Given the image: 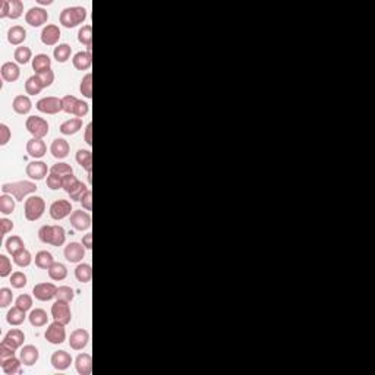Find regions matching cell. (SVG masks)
Masks as SVG:
<instances>
[{
  "label": "cell",
  "instance_id": "cell-52",
  "mask_svg": "<svg viewBox=\"0 0 375 375\" xmlns=\"http://www.w3.org/2000/svg\"><path fill=\"white\" fill-rule=\"evenodd\" d=\"M9 274H12V263L6 255H0V277H7Z\"/></svg>",
  "mask_w": 375,
  "mask_h": 375
},
{
  "label": "cell",
  "instance_id": "cell-7",
  "mask_svg": "<svg viewBox=\"0 0 375 375\" xmlns=\"http://www.w3.org/2000/svg\"><path fill=\"white\" fill-rule=\"evenodd\" d=\"M44 337L48 343L51 345H62L66 340V330H65V324L54 321L51 324H48V327L45 329Z\"/></svg>",
  "mask_w": 375,
  "mask_h": 375
},
{
  "label": "cell",
  "instance_id": "cell-18",
  "mask_svg": "<svg viewBox=\"0 0 375 375\" xmlns=\"http://www.w3.org/2000/svg\"><path fill=\"white\" fill-rule=\"evenodd\" d=\"M26 153L29 157L32 158H41L45 155L47 153V145L43 139H38V138H31L28 142H26Z\"/></svg>",
  "mask_w": 375,
  "mask_h": 375
},
{
  "label": "cell",
  "instance_id": "cell-26",
  "mask_svg": "<svg viewBox=\"0 0 375 375\" xmlns=\"http://www.w3.org/2000/svg\"><path fill=\"white\" fill-rule=\"evenodd\" d=\"M73 67L78 70H88L92 65V54L88 51H78L72 59Z\"/></svg>",
  "mask_w": 375,
  "mask_h": 375
},
{
  "label": "cell",
  "instance_id": "cell-37",
  "mask_svg": "<svg viewBox=\"0 0 375 375\" xmlns=\"http://www.w3.org/2000/svg\"><path fill=\"white\" fill-rule=\"evenodd\" d=\"M4 246H6V251L13 257L16 255L18 252H21L22 249H25V245H23V241L21 239V236H10L7 238V241L4 242Z\"/></svg>",
  "mask_w": 375,
  "mask_h": 375
},
{
  "label": "cell",
  "instance_id": "cell-47",
  "mask_svg": "<svg viewBox=\"0 0 375 375\" xmlns=\"http://www.w3.org/2000/svg\"><path fill=\"white\" fill-rule=\"evenodd\" d=\"M50 173H54V175H59V176H67V175H73V169L70 167V164L67 163H56L51 169H50Z\"/></svg>",
  "mask_w": 375,
  "mask_h": 375
},
{
  "label": "cell",
  "instance_id": "cell-50",
  "mask_svg": "<svg viewBox=\"0 0 375 375\" xmlns=\"http://www.w3.org/2000/svg\"><path fill=\"white\" fill-rule=\"evenodd\" d=\"M13 301V293L9 287L0 289V308H7Z\"/></svg>",
  "mask_w": 375,
  "mask_h": 375
},
{
  "label": "cell",
  "instance_id": "cell-41",
  "mask_svg": "<svg viewBox=\"0 0 375 375\" xmlns=\"http://www.w3.org/2000/svg\"><path fill=\"white\" fill-rule=\"evenodd\" d=\"M15 198L9 194H3L0 195V213L7 216L12 214L15 211Z\"/></svg>",
  "mask_w": 375,
  "mask_h": 375
},
{
  "label": "cell",
  "instance_id": "cell-36",
  "mask_svg": "<svg viewBox=\"0 0 375 375\" xmlns=\"http://www.w3.org/2000/svg\"><path fill=\"white\" fill-rule=\"evenodd\" d=\"M75 158L82 169H85L87 172L92 170V154L89 150H78Z\"/></svg>",
  "mask_w": 375,
  "mask_h": 375
},
{
  "label": "cell",
  "instance_id": "cell-57",
  "mask_svg": "<svg viewBox=\"0 0 375 375\" xmlns=\"http://www.w3.org/2000/svg\"><path fill=\"white\" fill-rule=\"evenodd\" d=\"M13 356H15V349L7 346V345H4V343H1L0 345V362L6 361L9 358H13Z\"/></svg>",
  "mask_w": 375,
  "mask_h": 375
},
{
  "label": "cell",
  "instance_id": "cell-31",
  "mask_svg": "<svg viewBox=\"0 0 375 375\" xmlns=\"http://www.w3.org/2000/svg\"><path fill=\"white\" fill-rule=\"evenodd\" d=\"M25 318H26L25 311L21 309V308H18L16 305H15L13 308H10V309L7 311V314H6V321H7V324H10V326H21V324L25 321Z\"/></svg>",
  "mask_w": 375,
  "mask_h": 375
},
{
  "label": "cell",
  "instance_id": "cell-32",
  "mask_svg": "<svg viewBox=\"0 0 375 375\" xmlns=\"http://www.w3.org/2000/svg\"><path fill=\"white\" fill-rule=\"evenodd\" d=\"M70 54H72V47L66 43L56 45L53 50V56L57 60V63H66L70 59Z\"/></svg>",
  "mask_w": 375,
  "mask_h": 375
},
{
  "label": "cell",
  "instance_id": "cell-8",
  "mask_svg": "<svg viewBox=\"0 0 375 375\" xmlns=\"http://www.w3.org/2000/svg\"><path fill=\"white\" fill-rule=\"evenodd\" d=\"M51 317H53L54 321H59V323L67 326L72 321V312H70V308H69V302L57 299L51 305Z\"/></svg>",
  "mask_w": 375,
  "mask_h": 375
},
{
  "label": "cell",
  "instance_id": "cell-12",
  "mask_svg": "<svg viewBox=\"0 0 375 375\" xmlns=\"http://www.w3.org/2000/svg\"><path fill=\"white\" fill-rule=\"evenodd\" d=\"M85 249H87V248H85L82 243H79V242H70V243H67V245L65 246L63 254H65V258H66L69 263L78 264V263H81V261L84 260V257H85Z\"/></svg>",
  "mask_w": 375,
  "mask_h": 375
},
{
  "label": "cell",
  "instance_id": "cell-60",
  "mask_svg": "<svg viewBox=\"0 0 375 375\" xmlns=\"http://www.w3.org/2000/svg\"><path fill=\"white\" fill-rule=\"evenodd\" d=\"M9 12H10V1L1 0L0 1V18H7Z\"/></svg>",
  "mask_w": 375,
  "mask_h": 375
},
{
  "label": "cell",
  "instance_id": "cell-33",
  "mask_svg": "<svg viewBox=\"0 0 375 375\" xmlns=\"http://www.w3.org/2000/svg\"><path fill=\"white\" fill-rule=\"evenodd\" d=\"M0 365H1V370H3V373H4V374L15 375L21 373L22 361H21V359H18L16 356H13V358H9V359H6V361L0 362Z\"/></svg>",
  "mask_w": 375,
  "mask_h": 375
},
{
  "label": "cell",
  "instance_id": "cell-25",
  "mask_svg": "<svg viewBox=\"0 0 375 375\" xmlns=\"http://www.w3.org/2000/svg\"><path fill=\"white\" fill-rule=\"evenodd\" d=\"M26 40V29L21 25H13L7 31V41L12 45H21Z\"/></svg>",
  "mask_w": 375,
  "mask_h": 375
},
{
  "label": "cell",
  "instance_id": "cell-30",
  "mask_svg": "<svg viewBox=\"0 0 375 375\" xmlns=\"http://www.w3.org/2000/svg\"><path fill=\"white\" fill-rule=\"evenodd\" d=\"M78 41L87 45V51L91 53L92 50V28L91 25H82L78 31Z\"/></svg>",
  "mask_w": 375,
  "mask_h": 375
},
{
  "label": "cell",
  "instance_id": "cell-45",
  "mask_svg": "<svg viewBox=\"0 0 375 375\" xmlns=\"http://www.w3.org/2000/svg\"><path fill=\"white\" fill-rule=\"evenodd\" d=\"M26 283H28V279L22 271H15L10 274V285L13 289H22L26 286Z\"/></svg>",
  "mask_w": 375,
  "mask_h": 375
},
{
  "label": "cell",
  "instance_id": "cell-51",
  "mask_svg": "<svg viewBox=\"0 0 375 375\" xmlns=\"http://www.w3.org/2000/svg\"><path fill=\"white\" fill-rule=\"evenodd\" d=\"M63 101V111L67 113V114H73V110H75V106L78 103V98L73 97V95H65L62 98Z\"/></svg>",
  "mask_w": 375,
  "mask_h": 375
},
{
  "label": "cell",
  "instance_id": "cell-46",
  "mask_svg": "<svg viewBox=\"0 0 375 375\" xmlns=\"http://www.w3.org/2000/svg\"><path fill=\"white\" fill-rule=\"evenodd\" d=\"M73 298H75V292H73L72 287H69V286H60V287H57L56 299L65 301V302H72Z\"/></svg>",
  "mask_w": 375,
  "mask_h": 375
},
{
  "label": "cell",
  "instance_id": "cell-54",
  "mask_svg": "<svg viewBox=\"0 0 375 375\" xmlns=\"http://www.w3.org/2000/svg\"><path fill=\"white\" fill-rule=\"evenodd\" d=\"M88 111H89L88 103H85V101H82V100H78V103H76V106H75V110H73V116L82 119L84 116L88 114Z\"/></svg>",
  "mask_w": 375,
  "mask_h": 375
},
{
  "label": "cell",
  "instance_id": "cell-63",
  "mask_svg": "<svg viewBox=\"0 0 375 375\" xmlns=\"http://www.w3.org/2000/svg\"><path fill=\"white\" fill-rule=\"evenodd\" d=\"M40 4H51V0H38Z\"/></svg>",
  "mask_w": 375,
  "mask_h": 375
},
{
  "label": "cell",
  "instance_id": "cell-20",
  "mask_svg": "<svg viewBox=\"0 0 375 375\" xmlns=\"http://www.w3.org/2000/svg\"><path fill=\"white\" fill-rule=\"evenodd\" d=\"M38 358H40V352H38V349H37L35 346H32V345H26V346H23V348L21 349L19 359L22 361V364H23V365H26V367H32V365H35V364H37Z\"/></svg>",
  "mask_w": 375,
  "mask_h": 375
},
{
  "label": "cell",
  "instance_id": "cell-29",
  "mask_svg": "<svg viewBox=\"0 0 375 375\" xmlns=\"http://www.w3.org/2000/svg\"><path fill=\"white\" fill-rule=\"evenodd\" d=\"M28 320H29V324L32 327H44L48 323V315H47V312L44 309L35 308V309H32L29 312Z\"/></svg>",
  "mask_w": 375,
  "mask_h": 375
},
{
  "label": "cell",
  "instance_id": "cell-58",
  "mask_svg": "<svg viewBox=\"0 0 375 375\" xmlns=\"http://www.w3.org/2000/svg\"><path fill=\"white\" fill-rule=\"evenodd\" d=\"M79 202L82 204V208H84V210H87V211H91V210H92V192H91V189H88V191L85 192V195L81 198Z\"/></svg>",
  "mask_w": 375,
  "mask_h": 375
},
{
  "label": "cell",
  "instance_id": "cell-55",
  "mask_svg": "<svg viewBox=\"0 0 375 375\" xmlns=\"http://www.w3.org/2000/svg\"><path fill=\"white\" fill-rule=\"evenodd\" d=\"M10 136H12V132L9 126L6 123H0V145L4 147L10 141Z\"/></svg>",
  "mask_w": 375,
  "mask_h": 375
},
{
  "label": "cell",
  "instance_id": "cell-15",
  "mask_svg": "<svg viewBox=\"0 0 375 375\" xmlns=\"http://www.w3.org/2000/svg\"><path fill=\"white\" fill-rule=\"evenodd\" d=\"M60 35H62L60 28L54 23H48L47 26L43 28L40 37H41V43L44 45H56L60 40Z\"/></svg>",
  "mask_w": 375,
  "mask_h": 375
},
{
  "label": "cell",
  "instance_id": "cell-27",
  "mask_svg": "<svg viewBox=\"0 0 375 375\" xmlns=\"http://www.w3.org/2000/svg\"><path fill=\"white\" fill-rule=\"evenodd\" d=\"M32 69L35 70V75L50 70L51 69V59L48 57V54H44V53L35 54V57L32 59Z\"/></svg>",
  "mask_w": 375,
  "mask_h": 375
},
{
  "label": "cell",
  "instance_id": "cell-14",
  "mask_svg": "<svg viewBox=\"0 0 375 375\" xmlns=\"http://www.w3.org/2000/svg\"><path fill=\"white\" fill-rule=\"evenodd\" d=\"M89 343V333L85 329H78L70 333L69 337V346L73 351H82Z\"/></svg>",
  "mask_w": 375,
  "mask_h": 375
},
{
  "label": "cell",
  "instance_id": "cell-35",
  "mask_svg": "<svg viewBox=\"0 0 375 375\" xmlns=\"http://www.w3.org/2000/svg\"><path fill=\"white\" fill-rule=\"evenodd\" d=\"M48 277L54 282H62L67 277V268L62 263H54L48 268Z\"/></svg>",
  "mask_w": 375,
  "mask_h": 375
},
{
  "label": "cell",
  "instance_id": "cell-43",
  "mask_svg": "<svg viewBox=\"0 0 375 375\" xmlns=\"http://www.w3.org/2000/svg\"><path fill=\"white\" fill-rule=\"evenodd\" d=\"M13 263L21 267V268H25L28 267L31 263H32V255L28 249H22L21 252H18L16 255H13Z\"/></svg>",
  "mask_w": 375,
  "mask_h": 375
},
{
  "label": "cell",
  "instance_id": "cell-4",
  "mask_svg": "<svg viewBox=\"0 0 375 375\" xmlns=\"http://www.w3.org/2000/svg\"><path fill=\"white\" fill-rule=\"evenodd\" d=\"M45 211V201L38 197V195H34V197H29L25 199V205H23V214H25V219L28 221H37L43 217Z\"/></svg>",
  "mask_w": 375,
  "mask_h": 375
},
{
  "label": "cell",
  "instance_id": "cell-2",
  "mask_svg": "<svg viewBox=\"0 0 375 375\" xmlns=\"http://www.w3.org/2000/svg\"><path fill=\"white\" fill-rule=\"evenodd\" d=\"M38 238L45 245L62 246L66 241V230L59 224H54V226L45 224L38 230Z\"/></svg>",
  "mask_w": 375,
  "mask_h": 375
},
{
  "label": "cell",
  "instance_id": "cell-5",
  "mask_svg": "<svg viewBox=\"0 0 375 375\" xmlns=\"http://www.w3.org/2000/svg\"><path fill=\"white\" fill-rule=\"evenodd\" d=\"M25 128L26 131L32 135V138H38V139H43L44 136L48 135V122L40 116H29L26 117V122H25Z\"/></svg>",
  "mask_w": 375,
  "mask_h": 375
},
{
  "label": "cell",
  "instance_id": "cell-11",
  "mask_svg": "<svg viewBox=\"0 0 375 375\" xmlns=\"http://www.w3.org/2000/svg\"><path fill=\"white\" fill-rule=\"evenodd\" d=\"M25 21L28 25L31 26H41L44 25L47 21H48V12L40 6H35V7H31L26 13H25Z\"/></svg>",
  "mask_w": 375,
  "mask_h": 375
},
{
  "label": "cell",
  "instance_id": "cell-6",
  "mask_svg": "<svg viewBox=\"0 0 375 375\" xmlns=\"http://www.w3.org/2000/svg\"><path fill=\"white\" fill-rule=\"evenodd\" d=\"M37 110L45 114H57L63 111V101L59 97H44L37 101Z\"/></svg>",
  "mask_w": 375,
  "mask_h": 375
},
{
  "label": "cell",
  "instance_id": "cell-21",
  "mask_svg": "<svg viewBox=\"0 0 375 375\" xmlns=\"http://www.w3.org/2000/svg\"><path fill=\"white\" fill-rule=\"evenodd\" d=\"M0 73H1V78L6 81V82H15L19 79L21 76V70H19V66L13 62H6L1 65L0 67Z\"/></svg>",
  "mask_w": 375,
  "mask_h": 375
},
{
  "label": "cell",
  "instance_id": "cell-9",
  "mask_svg": "<svg viewBox=\"0 0 375 375\" xmlns=\"http://www.w3.org/2000/svg\"><path fill=\"white\" fill-rule=\"evenodd\" d=\"M73 213L72 210V204L67 199H57L50 205V217L56 221L66 219L67 216H70Z\"/></svg>",
  "mask_w": 375,
  "mask_h": 375
},
{
  "label": "cell",
  "instance_id": "cell-59",
  "mask_svg": "<svg viewBox=\"0 0 375 375\" xmlns=\"http://www.w3.org/2000/svg\"><path fill=\"white\" fill-rule=\"evenodd\" d=\"M0 232H1V236H4V235H7L9 232H12V229H13V223H12V220H9V219H0Z\"/></svg>",
  "mask_w": 375,
  "mask_h": 375
},
{
  "label": "cell",
  "instance_id": "cell-49",
  "mask_svg": "<svg viewBox=\"0 0 375 375\" xmlns=\"http://www.w3.org/2000/svg\"><path fill=\"white\" fill-rule=\"evenodd\" d=\"M47 186L53 191H57L60 188H63V177L59 176V175H54V173H50L47 176V180H45Z\"/></svg>",
  "mask_w": 375,
  "mask_h": 375
},
{
  "label": "cell",
  "instance_id": "cell-10",
  "mask_svg": "<svg viewBox=\"0 0 375 375\" xmlns=\"http://www.w3.org/2000/svg\"><path fill=\"white\" fill-rule=\"evenodd\" d=\"M56 293H57V287L53 283H38L32 289L34 298L40 302L51 301L53 298H56Z\"/></svg>",
  "mask_w": 375,
  "mask_h": 375
},
{
  "label": "cell",
  "instance_id": "cell-42",
  "mask_svg": "<svg viewBox=\"0 0 375 375\" xmlns=\"http://www.w3.org/2000/svg\"><path fill=\"white\" fill-rule=\"evenodd\" d=\"M13 56H15V60H16L18 63H21V65H26L31 59H34V57H32L31 48H29V47H25V45L16 47Z\"/></svg>",
  "mask_w": 375,
  "mask_h": 375
},
{
  "label": "cell",
  "instance_id": "cell-3",
  "mask_svg": "<svg viewBox=\"0 0 375 375\" xmlns=\"http://www.w3.org/2000/svg\"><path fill=\"white\" fill-rule=\"evenodd\" d=\"M87 9L82 6H70V7H65L60 12L59 21L65 28H75L79 23H82L87 19Z\"/></svg>",
  "mask_w": 375,
  "mask_h": 375
},
{
  "label": "cell",
  "instance_id": "cell-48",
  "mask_svg": "<svg viewBox=\"0 0 375 375\" xmlns=\"http://www.w3.org/2000/svg\"><path fill=\"white\" fill-rule=\"evenodd\" d=\"M10 1V12H9V18L12 19H18L22 13H23V3L21 0H9Z\"/></svg>",
  "mask_w": 375,
  "mask_h": 375
},
{
  "label": "cell",
  "instance_id": "cell-61",
  "mask_svg": "<svg viewBox=\"0 0 375 375\" xmlns=\"http://www.w3.org/2000/svg\"><path fill=\"white\" fill-rule=\"evenodd\" d=\"M82 245H84L87 249H91V248H92V233H87V235L82 238Z\"/></svg>",
  "mask_w": 375,
  "mask_h": 375
},
{
  "label": "cell",
  "instance_id": "cell-56",
  "mask_svg": "<svg viewBox=\"0 0 375 375\" xmlns=\"http://www.w3.org/2000/svg\"><path fill=\"white\" fill-rule=\"evenodd\" d=\"M38 78H40V81H41L43 87H44V88H47V87H50V85L54 82V72L50 69V70H47V72L38 73Z\"/></svg>",
  "mask_w": 375,
  "mask_h": 375
},
{
  "label": "cell",
  "instance_id": "cell-62",
  "mask_svg": "<svg viewBox=\"0 0 375 375\" xmlns=\"http://www.w3.org/2000/svg\"><path fill=\"white\" fill-rule=\"evenodd\" d=\"M91 132H92V125H91V123H88V125H87V128H85V142H87L88 145H91V144H92Z\"/></svg>",
  "mask_w": 375,
  "mask_h": 375
},
{
  "label": "cell",
  "instance_id": "cell-24",
  "mask_svg": "<svg viewBox=\"0 0 375 375\" xmlns=\"http://www.w3.org/2000/svg\"><path fill=\"white\" fill-rule=\"evenodd\" d=\"M12 109L18 114H28L32 109V101L28 95H16L12 101Z\"/></svg>",
  "mask_w": 375,
  "mask_h": 375
},
{
  "label": "cell",
  "instance_id": "cell-34",
  "mask_svg": "<svg viewBox=\"0 0 375 375\" xmlns=\"http://www.w3.org/2000/svg\"><path fill=\"white\" fill-rule=\"evenodd\" d=\"M54 264V258L48 251H40L35 255V265L41 270H48Z\"/></svg>",
  "mask_w": 375,
  "mask_h": 375
},
{
  "label": "cell",
  "instance_id": "cell-23",
  "mask_svg": "<svg viewBox=\"0 0 375 375\" xmlns=\"http://www.w3.org/2000/svg\"><path fill=\"white\" fill-rule=\"evenodd\" d=\"M75 368L79 375H89L92 371V359L89 353H79L75 359Z\"/></svg>",
  "mask_w": 375,
  "mask_h": 375
},
{
  "label": "cell",
  "instance_id": "cell-39",
  "mask_svg": "<svg viewBox=\"0 0 375 375\" xmlns=\"http://www.w3.org/2000/svg\"><path fill=\"white\" fill-rule=\"evenodd\" d=\"M87 191H88V186H87L85 183H82L81 180H76V182L66 191V194L70 197V199H73V201H81V198L85 195Z\"/></svg>",
  "mask_w": 375,
  "mask_h": 375
},
{
  "label": "cell",
  "instance_id": "cell-13",
  "mask_svg": "<svg viewBox=\"0 0 375 375\" xmlns=\"http://www.w3.org/2000/svg\"><path fill=\"white\" fill-rule=\"evenodd\" d=\"M70 226H72L75 230H79V232L88 230V229L91 227V216H89L87 211L75 210V211L70 214Z\"/></svg>",
  "mask_w": 375,
  "mask_h": 375
},
{
  "label": "cell",
  "instance_id": "cell-16",
  "mask_svg": "<svg viewBox=\"0 0 375 375\" xmlns=\"http://www.w3.org/2000/svg\"><path fill=\"white\" fill-rule=\"evenodd\" d=\"M25 172H26L28 177H31L34 180H43L47 176V173H48V167H47V164L44 161L35 160V161H31V163L26 164Z\"/></svg>",
  "mask_w": 375,
  "mask_h": 375
},
{
  "label": "cell",
  "instance_id": "cell-17",
  "mask_svg": "<svg viewBox=\"0 0 375 375\" xmlns=\"http://www.w3.org/2000/svg\"><path fill=\"white\" fill-rule=\"evenodd\" d=\"M50 362H51V367H53L54 370H57V371H66V370L70 367V364L73 362V359H72V356H70L69 352H66V351H57V352H54V353L51 355Z\"/></svg>",
  "mask_w": 375,
  "mask_h": 375
},
{
  "label": "cell",
  "instance_id": "cell-40",
  "mask_svg": "<svg viewBox=\"0 0 375 375\" xmlns=\"http://www.w3.org/2000/svg\"><path fill=\"white\" fill-rule=\"evenodd\" d=\"M43 89H44V87H43V84H41L38 75H34V76H31V78L26 79V82H25V91H26V94H29V95H37V94H40Z\"/></svg>",
  "mask_w": 375,
  "mask_h": 375
},
{
  "label": "cell",
  "instance_id": "cell-53",
  "mask_svg": "<svg viewBox=\"0 0 375 375\" xmlns=\"http://www.w3.org/2000/svg\"><path fill=\"white\" fill-rule=\"evenodd\" d=\"M15 305H16L18 308H21V309H23V311L26 312V311H28V309H31V307H32V298H31L29 295L23 293V295H21V296H18V298H16Z\"/></svg>",
  "mask_w": 375,
  "mask_h": 375
},
{
  "label": "cell",
  "instance_id": "cell-44",
  "mask_svg": "<svg viewBox=\"0 0 375 375\" xmlns=\"http://www.w3.org/2000/svg\"><path fill=\"white\" fill-rule=\"evenodd\" d=\"M79 91H81V94L85 98H91L92 97V75L91 73H87L82 78L81 85H79Z\"/></svg>",
  "mask_w": 375,
  "mask_h": 375
},
{
  "label": "cell",
  "instance_id": "cell-22",
  "mask_svg": "<svg viewBox=\"0 0 375 375\" xmlns=\"http://www.w3.org/2000/svg\"><path fill=\"white\" fill-rule=\"evenodd\" d=\"M23 340H25L23 331H21L19 329H12L10 331H7V334L4 336L1 343L7 345V346L13 348L16 351V349H19L23 345Z\"/></svg>",
  "mask_w": 375,
  "mask_h": 375
},
{
  "label": "cell",
  "instance_id": "cell-1",
  "mask_svg": "<svg viewBox=\"0 0 375 375\" xmlns=\"http://www.w3.org/2000/svg\"><path fill=\"white\" fill-rule=\"evenodd\" d=\"M38 189V186L34 182L29 180H21V182H10L1 185V192L12 195L16 201H23L26 195L34 194Z\"/></svg>",
  "mask_w": 375,
  "mask_h": 375
},
{
  "label": "cell",
  "instance_id": "cell-38",
  "mask_svg": "<svg viewBox=\"0 0 375 375\" xmlns=\"http://www.w3.org/2000/svg\"><path fill=\"white\" fill-rule=\"evenodd\" d=\"M75 277L79 283H89L92 277V268L89 264H78L75 268Z\"/></svg>",
  "mask_w": 375,
  "mask_h": 375
},
{
  "label": "cell",
  "instance_id": "cell-19",
  "mask_svg": "<svg viewBox=\"0 0 375 375\" xmlns=\"http://www.w3.org/2000/svg\"><path fill=\"white\" fill-rule=\"evenodd\" d=\"M69 151H70V145L66 139L63 138H56L51 145H50V153L54 158L57 160H62V158H66L69 155Z\"/></svg>",
  "mask_w": 375,
  "mask_h": 375
},
{
  "label": "cell",
  "instance_id": "cell-28",
  "mask_svg": "<svg viewBox=\"0 0 375 375\" xmlns=\"http://www.w3.org/2000/svg\"><path fill=\"white\" fill-rule=\"evenodd\" d=\"M82 128V119L81 117H72L67 119L66 122H63L60 125V132L63 135H75L81 131Z\"/></svg>",
  "mask_w": 375,
  "mask_h": 375
}]
</instances>
